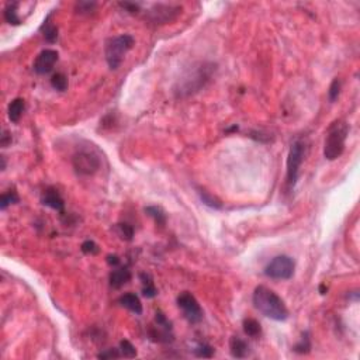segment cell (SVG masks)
Listing matches in <instances>:
<instances>
[{
    "label": "cell",
    "mask_w": 360,
    "mask_h": 360,
    "mask_svg": "<svg viewBox=\"0 0 360 360\" xmlns=\"http://www.w3.org/2000/svg\"><path fill=\"white\" fill-rule=\"evenodd\" d=\"M252 303L260 314L273 321L283 322L289 318V309L286 307V303L277 293L266 286H257L254 290Z\"/></svg>",
    "instance_id": "6da1fadb"
},
{
    "label": "cell",
    "mask_w": 360,
    "mask_h": 360,
    "mask_svg": "<svg viewBox=\"0 0 360 360\" xmlns=\"http://www.w3.org/2000/svg\"><path fill=\"white\" fill-rule=\"evenodd\" d=\"M215 69H217L215 63H208V62H203L193 66L179 80L177 86L175 88L176 96L187 97L200 92V89L204 88L212 79Z\"/></svg>",
    "instance_id": "7a4b0ae2"
},
{
    "label": "cell",
    "mask_w": 360,
    "mask_h": 360,
    "mask_svg": "<svg viewBox=\"0 0 360 360\" xmlns=\"http://www.w3.org/2000/svg\"><path fill=\"white\" fill-rule=\"evenodd\" d=\"M348 134L349 125L343 120H336L329 125L324 142V156L326 160H335L342 155Z\"/></svg>",
    "instance_id": "3957f363"
},
{
    "label": "cell",
    "mask_w": 360,
    "mask_h": 360,
    "mask_svg": "<svg viewBox=\"0 0 360 360\" xmlns=\"http://www.w3.org/2000/svg\"><path fill=\"white\" fill-rule=\"evenodd\" d=\"M134 44H135V40L130 34L115 35V37H111L105 41V61L108 63L110 69H118L125 53L131 50Z\"/></svg>",
    "instance_id": "277c9868"
},
{
    "label": "cell",
    "mask_w": 360,
    "mask_h": 360,
    "mask_svg": "<svg viewBox=\"0 0 360 360\" xmlns=\"http://www.w3.org/2000/svg\"><path fill=\"white\" fill-rule=\"evenodd\" d=\"M306 155V144L304 141L297 140L291 144L289 156H287V173H286V185L287 190H293L297 185L300 175V167Z\"/></svg>",
    "instance_id": "5b68a950"
},
{
    "label": "cell",
    "mask_w": 360,
    "mask_h": 360,
    "mask_svg": "<svg viewBox=\"0 0 360 360\" xmlns=\"http://www.w3.org/2000/svg\"><path fill=\"white\" fill-rule=\"evenodd\" d=\"M296 263L287 255H279L273 257L264 269V274L273 280H290L294 276Z\"/></svg>",
    "instance_id": "8992f818"
},
{
    "label": "cell",
    "mask_w": 360,
    "mask_h": 360,
    "mask_svg": "<svg viewBox=\"0 0 360 360\" xmlns=\"http://www.w3.org/2000/svg\"><path fill=\"white\" fill-rule=\"evenodd\" d=\"M72 166L79 176H93L100 169V159L90 150H79L72 156Z\"/></svg>",
    "instance_id": "52a82bcc"
},
{
    "label": "cell",
    "mask_w": 360,
    "mask_h": 360,
    "mask_svg": "<svg viewBox=\"0 0 360 360\" xmlns=\"http://www.w3.org/2000/svg\"><path fill=\"white\" fill-rule=\"evenodd\" d=\"M182 14V6L179 4H154L148 11L145 20L154 26H162L172 23Z\"/></svg>",
    "instance_id": "ba28073f"
},
{
    "label": "cell",
    "mask_w": 360,
    "mask_h": 360,
    "mask_svg": "<svg viewBox=\"0 0 360 360\" xmlns=\"http://www.w3.org/2000/svg\"><path fill=\"white\" fill-rule=\"evenodd\" d=\"M177 306L189 324H199L203 319V309L192 293L183 291L177 296Z\"/></svg>",
    "instance_id": "9c48e42d"
},
{
    "label": "cell",
    "mask_w": 360,
    "mask_h": 360,
    "mask_svg": "<svg viewBox=\"0 0 360 360\" xmlns=\"http://www.w3.org/2000/svg\"><path fill=\"white\" fill-rule=\"evenodd\" d=\"M58 59H59V53L56 50H51V48L43 50L35 58L33 69L38 75H48L50 72L53 70V66L58 62Z\"/></svg>",
    "instance_id": "30bf717a"
},
{
    "label": "cell",
    "mask_w": 360,
    "mask_h": 360,
    "mask_svg": "<svg viewBox=\"0 0 360 360\" xmlns=\"http://www.w3.org/2000/svg\"><path fill=\"white\" fill-rule=\"evenodd\" d=\"M41 202L47 207L58 211L61 214H65V200H63V197L61 196L58 189H55V187L45 189L44 193H43V197H41Z\"/></svg>",
    "instance_id": "8fae6325"
},
{
    "label": "cell",
    "mask_w": 360,
    "mask_h": 360,
    "mask_svg": "<svg viewBox=\"0 0 360 360\" xmlns=\"http://www.w3.org/2000/svg\"><path fill=\"white\" fill-rule=\"evenodd\" d=\"M229 351L232 358H237V359H244L249 355V345L246 341H244L242 338L239 336H232L229 339Z\"/></svg>",
    "instance_id": "7c38bea8"
},
{
    "label": "cell",
    "mask_w": 360,
    "mask_h": 360,
    "mask_svg": "<svg viewBox=\"0 0 360 360\" xmlns=\"http://www.w3.org/2000/svg\"><path fill=\"white\" fill-rule=\"evenodd\" d=\"M130 280H131V272L128 270V267H118L110 273V286L113 289H121Z\"/></svg>",
    "instance_id": "4fadbf2b"
},
{
    "label": "cell",
    "mask_w": 360,
    "mask_h": 360,
    "mask_svg": "<svg viewBox=\"0 0 360 360\" xmlns=\"http://www.w3.org/2000/svg\"><path fill=\"white\" fill-rule=\"evenodd\" d=\"M118 303L123 306L124 308L130 309L131 312H134L135 315H141L142 314V304H141L140 297L134 293H127V294H123Z\"/></svg>",
    "instance_id": "5bb4252c"
},
{
    "label": "cell",
    "mask_w": 360,
    "mask_h": 360,
    "mask_svg": "<svg viewBox=\"0 0 360 360\" xmlns=\"http://www.w3.org/2000/svg\"><path fill=\"white\" fill-rule=\"evenodd\" d=\"M51 16H52V13L45 17L43 26L40 27V31L44 35L45 41H48L50 44H53L58 40V27L51 21Z\"/></svg>",
    "instance_id": "9a60e30c"
},
{
    "label": "cell",
    "mask_w": 360,
    "mask_h": 360,
    "mask_svg": "<svg viewBox=\"0 0 360 360\" xmlns=\"http://www.w3.org/2000/svg\"><path fill=\"white\" fill-rule=\"evenodd\" d=\"M24 108H26V103H24V99L21 97H16L10 102L9 104V120L11 123H18L21 115L24 113Z\"/></svg>",
    "instance_id": "2e32d148"
},
{
    "label": "cell",
    "mask_w": 360,
    "mask_h": 360,
    "mask_svg": "<svg viewBox=\"0 0 360 360\" xmlns=\"http://www.w3.org/2000/svg\"><path fill=\"white\" fill-rule=\"evenodd\" d=\"M197 194L200 197V200L203 202V204H206L207 207L210 208H214V210H221L222 208V202L217 196H214L212 193H210L208 190L203 189V187H197Z\"/></svg>",
    "instance_id": "e0dca14e"
},
{
    "label": "cell",
    "mask_w": 360,
    "mask_h": 360,
    "mask_svg": "<svg viewBox=\"0 0 360 360\" xmlns=\"http://www.w3.org/2000/svg\"><path fill=\"white\" fill-rule=\"evenodd\" d=\"M144 211H145L147 215H150L151 218L155 221L156 225H159V227H165L166 225V212L162 210L160 207H158V206H148V207L144 208Z\"/></svg>",
    "instance_id": "ac0fdd59"
},
{
    "label": "cell",
    "mask_w": 360,
    "mask_h": 360,
    "mask_svg": "<svg viewBox=\"0 0 360 360\" xmlns=\"http://www.w3.org/2000/svg\"><path fill=\"white\" fill-rule=\"evenodd\" d=\"M140 279L142 281V296L147 299H154L158 296V289L155 287L154 281L151 279L150 274L147 273H141Z\"/></svg>",
    "instance_id": "d6986e66"
},
{
    "label": "cell",
    "mask_w": 360,
    "mask_h": 360,
    "mask_svg": "<svg viewBox=\"0 0 360 360\" xmlns=\"http://www.w3.org/2000/svg\"><path fill=\"white\" fill-rule=\"evenodd\" d=\"M20 3L14 1V3H9L4 9V20L9 23L10 26H20L21 24V18L18 17L17 9Z\"/></svg>",
    "instance_id": "ffe728a7"
},
{
    "label": "cell",
    "mask_w": 360,
    "mask_h": 360,
    "mask_svg": "<svg viewBox=\"0 0 360 360\" xmlns=\"http://www.w3.org/2000/svg\"><path fill=\"white\" fill-rule=\"evenodd\" d=\"M242 326H244V332L251 338H259L262 335V326L254 318H246Z\"/></svg>",
    "instance_id": "44dd1931"
},
{
    "label": "cell",
    "mask_w": 360,
    "mask_h": 360,
    "mask_svg": "<svg viewBox=\"0 0 360 360\" xmlns=\"http://www.w3.org/2000/svg\"><path fill=\"white\" fill-rule=\"evenodd\" d=\"M311 348H312V343H311V335H309V332L306 331V332H303V335H301L300 342L294 345L293 351L297 352V353H301V355H304V353H308V352L311 351Z\"/></svg>",
    "instance_id": "7402d4cb"
},
{
    "label": "cell",
    "mask_w": 360,
    "mask_h": 360,
    "mask_svg": "<svg viewBox=\"0 0 360 360\" xmlns=\"http://www.w3.org/2000/svg\"><path fill=\"white\" fill-rule=\"evenodd\" d=\"M20 202V197H18L17 192L14 189H11L9 192L1 194V199H0V210L4 211L7 210V207L11 204H16Z\"/></svg>",
    "instance_id": "603a6c76"
},
{
    "label": "cell",
    "mask_w": 360,
    "mask_h": 360,
    "mask_svg": "<svg viewBox=\"0 0 360 360\" xmlns=\"http://www.w3.org/2000/svg\"><path fill=\"white\" fill-rule=\"evenodd\" d=\"M51 85H52L53 89H56L59 92H65L68 89V78H66V75H63L61 72L53 73L52 78H51Z\"/></svg>",
    "instance_id": "cb8c5ba5"
},
{
    "label": "cell",
    "mask_w": 360,
    "mask_h": 360,
    "mask_svg": "<svg viewBox=\"0 0 360 360\" xmlns=\"http://www.w3.org/2000/svg\"><path fill=\"white\" fill-rule=\"evenodd\" d=\"M194 355L197 358H206V359H210L214 356V348L208 345V343H199L196 348L193 349Z\"/></svg>",
    "instance_id": "d4e9b609"
},
{
    "label": "cell",
    "mask_w": 360,
    "mask_h": 360,
    "mask_svg": "<svg viewBox=\"0 0 360 360\" xmlns=\"http://www.w3.org/2000/svg\"><path fill=\"white\" fill-rule=\"evenodd\" d=\"M117 231H118V235L121 237V239L124 241H132V238H134V228H132L130 224H117Z\"/></svg>",
    "instance_id": "484cf974"
},
{
    "label": "cell",
    "mask_w": 360,
    "mask_h": 360,
    "mask_svg": "<svg viewBox=\"0 0 360 360\" xmlns=\"http://www.w3.org/2000/svg\"><path fill=\"white\" fill-rule=\"evenodd\" d=\"M120 352H121V356H124V358H135L137 356L135 346L130 341H127V339H124V341L120 342Z\"/></svg>",
    "instance_id": "4316f807"
},
{
    "label": "cell",
    "mask_w": 360,
    "mask_h": 360,
    "mask_svg": "<svg viewBox=\"0 0 360 360\" xmlns=\"http://www.w3.org/2000/svg\"><path fill=\"white\" fill-rule=\"evenodd\" d=\"M341 86H342L341 79L335 78V79L332 80V83H331V86H329V90H328V99H329V102H331V103H334L335 100L339 97V93H341Z\"/></svg>",
    "instance_id": "83f0119b"
},
{
    "label": "cell",
    "mask_w": 360,
    "mask_h": 360,
    "mask_svg": "<svg viewBox=\"0 0 360 360\" xmlns=\"http://www.w3.org/2000/svg\"><path fill=\"white\" fill-rule=\"evenodd\" d=\"M80 249H82V252L85 254V255H97L99 254V245H97L95 241H85L82 245H80Z\"/></svg>",
    "instance_id": "f1b7e54d"
},
{
    "label": "cell",
    "mask_w": 360,
    "mask_h": 360,
    "mask_svg": "<svg viewBox=\"0 0 360 360\" xmlns=\"http://www.w3.org/2000/svg\"><path fill=\"white\" fill-rule=\"evenodd\" d=\"M155 324L159 325L160 328H165L167 331H173V326H172V322L167 319L165 314L162 312V311H158L156 312V315H155Z\"/></svg>",
    "instance_id": "f546056e"
},
{
    "label": "cell",
    "mask_w": 360,
    "mask_h": 360,
    "mask_svg": "<svg viewBox=\"0 0 360 360\" xmlns=\"http://www.w3.org/2000/svg\"><path fill=\"white\" fill-rule=\"evenodd\" d=\"M97 358L99 359H118V358H121V352L120 349H105V351L100 352L99 355H97Z\"/></svg>",
    "instance_id": "4dcf8cb0"
},
{
    "label": "cell",
    "mask_w": 360,
    "mask_h": 360,
    "mask_svg": "<svg viewBox=\"0 0 360 360\" xmlns=\"http://www.w3.org/2000/svg\"><path fill=\"white\" fill-rule=\"evenodd\" d=\"M96 7L95 1H79L76 3V10H79L78 13H90Z\"/></svg>",
    "instance_id": "1f68e13d"
},
{
    "label": "cell",
    "mask_w": 360,
    "mask_h": 360,
    "mask_svg": "<svg viewBox=\"0 0 360 360\" xmlns=\"http://www.w3.org/2000/svg\"><path fill=\"white\" fill-rule=\"evenodd\" d=\"M118 4H120V7H123L125 11H128V13H131V14H135V13H138V11H140V4H138V3L121 1V3H118Z\"/></svg>",
    "instance_id": "d6a6232c"
},
{
    "label": "cell",
    "mask_w": 360,
    "mask_h": 360,
    "mask_svg": "<svg viewBox=\"0 0 360 360\" xmlns=\"http://www.w3.org/2000/svg\"><path fill=\"white\" fill-rule=\"evenodd\" d=\"M11 141H13V138H11V134H10L9 131H4L1 132V138H0V145L3 147V148H6V147H9L10 144H11Z\"/></svg>",
    "instance_id": "836d02e7"
},
{
    "label": "cell",
    "mask_w": 360,
    "mask_h": 360,
    "mask_svg": "<svg viewBox=\"0 0 360 360\" xmlns=\"http://www.w3.org/2000/svg\"><path fill=\"white\" fill-rule=\"evenodd\" d=\"M107 263L110 266H113V267H118L120 263H121V259L117 255H108L107 256Z\"/></svg>",
    "instance_id": "e575fe53"
},
{
    "label": "cell",
    "mask_w": 360,
    "mask_h": 360,
    "mask_svg": "<svg viewBox=\"0 0 360 360\" xmlns=\"http://www.w3.org/2000/svg\"><path fill=\"white\" fill-rule=\"evenodd\" d=\"M326 291H328V287H326L325 284H321V286H319V293L324 296V294H326Z\"/></svg>",
    "instance_id": "d590c367"
},
{
    "label": "cell",
    "mask_w": 360,
    "mask_h": 360,
    "mask_svg": "<svg viewBox=\"0 0 360 360\" xmlns=\"http://www.w3.org/2000/svg\"><path fill=\"white\" fill-rule=\"evenodd\" d=\"M1 170H4L6 169V158L4 156H1Z\"/></svg>",
    "instance_id": "8d00e7d4"
}]
</instances>
